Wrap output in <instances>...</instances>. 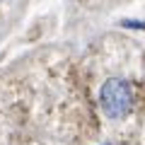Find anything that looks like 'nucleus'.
<instances>
[{
    "instance_id": "1",
    "label": "nucleus",
    "mask_w": 145,
    "mask_h": 145,
    "mask_svg": "<svg viewBox=\"0 0 145 145\" xmlns=\"http://www.w3.org/2000/svg\"><path fill=\"white\" fill-rule=\"evenodd\" d=\"M99 104H102V111L111 121L126 119L133 109V87H131V82L123 78L104 80L102 89H99Z\"/></svg>"
}]
</instances>
